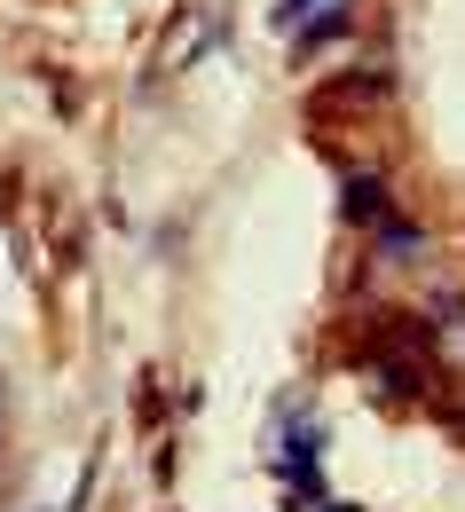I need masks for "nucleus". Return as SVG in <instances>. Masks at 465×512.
Here are the masks:
<instances>
[{
  "mask_svg": "<svg viewBox=\"0 0 465 512\" xmlns=\"http://www.w3.org/2000/svg\"><path fill=\"white\" fill-rule=\"evenodd\" d=\"M395 95V79L387 71H347V79H332L324 95H316V111L332 119V111H371V103H387Z\"/></svg>",
  "mask_w": 465,
  "mask_h": 512,
  "instance_id": "f257e3e1",
  "label": "nucleus"
},
{
  "mask_svg": "<svg viewBox=\"0 0 465 512\" xmlns=\"http://www.w3.org/2000/svg\"><path fill=\"white\" fill-rule=\"evenodd\" d=\"M347 205H355V221H371V213H379V182H355V197H347Z\"/></svg>",
  "mask_w": 465,
  "mask_h": 512,
  "instance_id": "f03ea898",
  "label": "nucleus"
}]
</instances>
